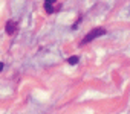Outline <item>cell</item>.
Segmentation results:
<instances>
[{
	"instance_id": "6",
	"label": "cell",
	"mask_w": 130,
	"mask_h": 114,
	"mask_svg": "<svg viewBox=\"0 0 130 114\" xmlns=\"http://www.w3.org/2000/svg\"><path fill=\"white\" fill-rule=\"evenodd\" d=\"M3 70V63H0V72Z\"/></svg>"
},
{
	"instance_id": "5",
	"label": "cell",
	"mask_w": 130,
	"mask_h": 114,
	"mask_svg": "<svg viewBox=\"0 0 130 114\" xmlns=\"http://www.w3.org/2000/svg\"><path fill=\"white\" fill-rule=\"evenodd\" d=\"M44 2H46V3H55L57 0H44Z\"/></svg>"
},
{
	"instance_id": "3",
	"label": "cell",
	"mask_w": 130,
	"mask_h": 114,
	"mask_svg": "<svg viewBox=\"0 0 130 114\" xmlns=\"http://www.w3.org/2000/svg\"><path fill=\"white\" fill-rule=\"evenodd\" d=\"M44 9H46V12H47V14H52V12L55 11V9H54V6H52V3H46V2H44Z\"/></svg>"
},
{
	"instance_id": "4",
	"label": "cell",
	"mask_w": 130,
	"mask_h": 114,
	"mask_svg": "<svg viewBox=\"0 0 130 114\" xmlns=\"http://www.w3.org/2000/svg\"><path fill=\"white\" fill-rule=\"evenodd\" d=\"M78 61H80L78 56H71V58L68 60V63H69V64H78Z\"/></svg>"
},
{
	"instance_id": "2",
	"label": "cell",
	"mask_w": 130,
	"mask_h": 114,
	"mask_svg": "<svg viewBox=\"0 0 130 114\" xmlns=\"http://www.w3.org/2000/svg\"><path fill=\"white\" fill-rule=\"evenodd\" d=\"M17 27H19L17 21L9 20V21L6 23V26H5V31H6V34H8V35H12V34H15V32H17Z\"/></svg>"
},
{
	"instance_id": "1",
	"label": "cell",
	"mask_w": 130,
	"mask_h": 114,
	"mask_svg": "<svg viewBox=\"0 0 130 114\" xmlns=\"http://www.w3.org/2000/svg\"><path fill=\"white\" fill-rule=\"evenodd\" d=\"M106 34V29L104 27H96V29H92L84 38H83V41H81V46H84V44H87V43H90V41H93L95 38H98V37H101V35H104Z\"/></svg>"
}]
</instances>
